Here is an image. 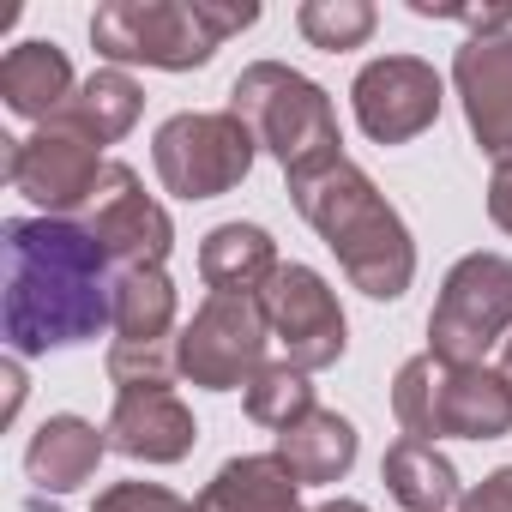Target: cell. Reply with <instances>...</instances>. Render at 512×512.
<instances>
[{
	"label": "cell",
	"mask_w": 512,
	"mask_h": 512,
	"mask_svg": "<svg viewBox=\"0 0 512 512\" xmlns=\"http://www.w3.org/2000/svg\"><path fill=\"white\" fill-rule=\"evenodd\" d=\"M380 476H386V488H392V500L404 506V512H452L464 494H458V470L428 446V440H398V446H386V464H380Z\"/></svg>",
	"instance_id": "20"
},
{
	"label": "cell",
	"mask_w": 512,
	"mask_h": 512,
	"mask_svg": "<svg viewBox=\"0 0 512 512\" xmlns=\"http://www.w3.org/2000/svg\"><path fill=\"white\" fill-rule=\"evenodd\" d=\"M103 169H109L103 145H91L67 121H49L31 139H7V181L25 199H37L49 217H67V211L91 205L97 187H103Z\"/></svg>",
	"instance_id": "9"
},
{
	"label": "cell",
	"mask_w": 512,
	"mask_h": 512,
	"mask_svg": "<svg viewBox=\"0 0 512 512\" xmlns=\"http://www.w3.org/2000/svg\"><path fill=\"white\" fill-rule=\"evenodd\" d=\"M199 13H205V25H211L217 43L235 37V31H247L253 19H260V7H253V0H241V7H211V0H199Z\"/></svg>",
	"instance_id": "29"
},
{
	"label": "cell",
	"mask_w": 512,
	"mask_h": 512,
	"mask_svg": "<svg viewBox=\"0 0 512 512\" xmlns=\"http://www.w3.org/2000/svg\"><path fill=\"white\" fill-rule=\"evenodd\" d=\"M139 109H145V91H139L121 67H97V73L79 85V97H73L55 121H67L73 133H85L91 145H115V139L139 121Z\"/></svg>",
	"instance_id": "21"
},
{
	"label": "cell",
	"mask_w": 512,
	"mask_h": 512,
	"mask_svg": "<svg viewBox=\"0 0 512 512\" xmlns=\"http://www.w3.org/2000/svg\"><path fill=\"white\" fill-rule=\"evenodd\" d=\"M85 229L103 241V253H109L121 272H133V266H163V260H169V241H175L163 205L139 187V175H133L127 163H109V169H103V187H97V199L85 205Z\"/></svg>",
	"instance_id": "12"
},
{
	"label": "cell",
	"mask_w": 512,
	"mask_h": 512,
	"mask_svg": "<svg viewBox=\"0 0 512 512\" xmlns=\"http://www.w3.org/2000/svg\"><path fill=\"white\" fill-rule=\"evenodd\" d=\"M199 272L211 296H260L278 278V247L260 223H217L199 247Z\"/></svg>",
	"instance_id": "15"
},
{
	"label": "cell",
	"mask_w": 512,
	"mask_h": 512,
	"mask_svg": "<svg viewBox=\"0 0 512 512\" xmlns=\"http://www.w3.org/2000/svg\"><path fill=\"white\" fill-rule=\"evenodd\" d=\"M512 332V260L506 253H470V260L452 266L440 302H434V320H428V338L440 362H458V368H476L482 350L506 344Z\"/></svg>",
	"instance_id": "6"
},
{
	"label": "cell",
	"mask_w": 512,
	"mask_h": 512,
	"mask_svg": "<svg viewBox=\"0 0 512 512\" xmlns=\"http://www.w3.org/2000/svg\"><path fill=\"white\" fill-rule=\"evenodd\" d=\"M314 512H368L362 500H326V506H314Z\"/></svg>",
	"instance_id": "32"
},
{
	"label": "cell",
	"mask_w": 512,
	"mask_h": 512,
	"mask_svg": "<svg viewBox=\"0 0 512 512\" xmlns=\"http://www.w3.org/2000/svg\"><path fill=\"white\" fill-rule=\"evenodd\" d=\"M374 7L368 0H308V7L296 13V25H302V37L314 43V49H362L368 37H374Z\"/></svg>",
	"instance_id": "24"
},
{
	"label": "cell",
	"mask_w": 512,
	"mask_h": 512,
	"mask_svg": "<svg viewBox=\"0 0 512 512\" xmlns=\"http://www.w3.org/2000/svg\"><path fill=\"white\" fill-rule=\"evenodd\" d=\"M115 260L73 217L7 223V344L13 356L73 350L115 326Z\"/></svg>",
	"instance_id": "1"
},
{
	"label": "cell",
	"mask_w": 512,
	"mask_h": 512,
	"mask_svg": "<svg viewBox=\"0 0 512 512\" xmlns=\"http://www.w3.org/2000/svg\"><path fill=\"white\" fill-rule=\"evenodd\" d=\"M290 193H296L302 217L326 235V247L338 253L344 278H350L362 296L392 302V296L410 290L416 247H410L398 211L374 193V181H368L350 157H338V163H326V169H314V175H296Z\"/></svg>",
	"instance_id": "2"
},
{
	"label": "cell",
	"mask_w": 512,
	"mask_h": 512,
	"mask_svg": "<svg viewBox=\"0 0 512 512\" xmlns=\"http://www.w3.org/2000/svg\"><path fill=\"white\" fill-rule=\"evenodd\" d=\"M175 284L163 266H133L115 278V344H169Z\"/></svg>",
	"instance_id": "22"
},
{
	"label": "cell",
	"mask_w": 512,
	"mask_h": 512,
	"mask_svg": "<svg viewBox=\"0 0 512 512\" xmlns=\"http://www.w3.org/2000/svg\"><path fill=\"white\" fill-rule=\"evenodd\" d=\"M278 458L290 464L296 482H338L356 464V428L338 410H308L278 434Z\"/></svg>",
	"instance_id": "19"
},
{
	"label": "cell",
	"mask_w": 512,
	"mask_h": 512,
	"mask_svg": "<svg viewBox=\"0 0 512 512\" xmlns=\"http://www.w3.org/2000/svg\"><path fill=\"white\" fill-rule=\"evenodd\" d=\"M91 43L109 61H145L163 73H187L217 55L199 0H103L91 13Z\"/></svg>",
	"instance_id": "5"
},
{
	"label": "cell",
	"mask_w": 512,
	"mask_h": 512,
	"mask_svg": "<svg viewBox=\"0 0 512 512\" xmlns=\"http://www.w3.org/2000/svg\"><path fill=\"white\" fill-rule=\"evenodd\" d=\"M356 121L380 145H404L440 115V73L416 55H380L356 73Z\"/></svg>",
	"instance_id": "11"
},
{
	"label": "cell",
	"mask_w": 512,
	"mask_h": 512,
	"mask_svg": "<svg viewBox=\"0 0 512 512\" xmlns=\"http://www.w3.org/2000/svg\"><path fill=\"white\" fill-rule=\"evenodd\" d=\"M266 338H272V326H266L260 296H211L193 314V326L181 332L175 356H181V374L193 386L229 392L266 368Z\"/></svg>",
	"instance_id": "8"
},
{
	"label": "cell",
	"mask_w": 512,
	"mask_h": 512,
	"mask_svg": "<svg viewBox=\"0 0 512 512\" xmlns=\"http://www.w3.org/2000/svg\"><path fill=\"white\" fill-rule=\"evenodd\" d=\"M470 133L494 163H512V37H470L452 61Z\"/></svg>",
	"instance_id": "13"
},
{
	"label": "cell",
	"mask_w": 512,
	"mask_h": 512,
	"mask_svg": "<svg viewBox=\"0 0 512 512\" xmlns=\"http://www.w3.org/2000/svg\"><path fill=\"white\" fill-rule=\"evenodd\" d=\"M19 398H25V380H19V362H7V416L19 410Z\"/></svg>",
	"instance_id": "31"
},
{
	"label": "cell",
	"mask_w": 512,
	"mask_h": 512,
	"mask_svg": "<svg viewBox=\"0 0 512 512\" xmlns=\"http://www.w3.org/2000/svg\"><path fill=\"white\" fill-rule=\"evenodd\" d=\"M103 446H109V440H103L85 416H49V422L37 428L31 452H25V470H31L37 488H49V494H73L79 482L97 476Z\"/></svg>",
	"instance_id": "18"
},
{
	"label": "cell",
	"mask_w": 512,
	"mask_h": 512,
	"mask_svg": "<svg viewBox=\"0 0 512 512\" xmlns=\"http://www.w3.org/2000/svg\"><path fill=\"white\" fill-rule=\"evenodd\" d=\"M175 374H181L175 344H115L109 350V380L121 392H151V386H169Z\"/></svg>",
	"instance_id": "25"
},
{
	"label": "cell",
	"mask_w": 512,
	"mask_h": 512,
	"mask_svg": "<svg viewBox=\"0 0 512 512\" xmlns=\"http://www.w3.org/2000/svg\"><path fill=\"white\" fill-rule=\"evenodd\" d=\"M500 380H506V386H512V338H506V344H500Z\"/></svg>",
	"instance_id": "33"
},
{
	"label": "cell",
	"mask_w": 512,
	"mask_h": 512,
	"mask_svg": "<svg viewBox=\"0 0 512 512\" xmlns=\"http://www.w3.org/2000/svg\"><path fill=\"white\" fill-rule=\"evenodd\" d=\"M488 217L512 235V163H494V181H488Z\"/></svg>",
	"instance_id": "30"
},
{
	"label": "cell",
	"mask_w": 512,
	"mask_h": 512,
	"mask_svg": "<svg viewBox=\"0 0 512 512\" xmlns=\"http://www.w3.org/2000/svg\"><path fill=\"white\" fill-rule=\"evenodd\" d=\"M296 476L278 452H253V458H229L211 488L199 494V512H302L296 506Z\"/></svg>",
	"instance_id": "17"
},
{
	"label": "cell",
	"mask_w": 512,
	"mask_h": 512,
	"mask_svg": "<svg viewBox=\"0 0 512 512\" xmlns=\"http://www.w3.org/2000/svg\"><path fill=\"white\" fill-rule=\"evenodd\" d=\"M109 446L127 452V458H145V464H175L193 452V410L169 392V386H151V392H121L115 410H109Z\"/></svg>",
	"instance_id": "14"
},
{
	"label": "cell",
	"mask_w": 512,
	"mask_h": 512,
	"mask_svg": "<svg viewBox=\"0 0 512 512\" xmlns=\"http://www.w3.org/2000/svg\"><path fill=\"white\" fill-rule=\"evenodd\" d=\"M458 512H512V464L494 470L488 482H476V488L458 500Z\"/></svg>",
	"instance_id": "28"
},
{
	"label": "cell",
	"mask_w": 512,
	"mask_h": 512,
	"mask_svg": "<svg viewBox=\"0 0 512 512\" xmlns=\"http://www.w3.org/2000/svg\"><path fill=\"white\" fill-rule=\"evenodd\" d=\"M0 97H7L13 115L49 127L79 91H73V67L55 43H19L7 49V61H0Z\"/></svg>",
	"instance_id": "16"
},
{
	"label": "cell",
	"mask_w": 512,
	"mask_h": 512,
	"mask_svg": "<svg viewBox=\"0 0 512 512\" xmlns=\"http://www.w3.org/2000/svg\"><path fill=\"white\" fill-rule=\"evenodd\" d=\"M97 512H199V506L175 500V494L157 488V482H115V488L97 494Z\"/></svg>",
	"instance_id": "26"
},
{
	"label": "cell",
	"mask_w": 512,
	"mask_h": 512,
	"mask_svg": "<svg viewBox=\"0 0 512 512\" xmlns=\"http://www.w3.org/2000/svg\"><path fill=\"white\" fill-rule=\"evenodd\" d=\"M416 19H452V25H470L476 37H506L512 25V7H434V0H410Z\"/></svg>",
	"instance_id": "27"
},
{
	"label": "cell",
	"mask_w": 512,
	"mask_h": 512,
	"mask_svg": "<svg viewBox=\"0 0 512 512\" xmlns=\"http://www.w3.org/2000/svg\"><path fill=\"white\" fill-rule=\"evenodd\" d=\"M260 308H266V326L284 344L290 368L314 374V368H332L344 356V314H338V296L326 290L320 272L278 266V278L260 290Z\"/></svg>",
	"instance_id": "10"
},
{
	"label": "cell",
	"mask_w": 512,
	"mask_h": 512,
	"mask_svg": "<svg viewBox=\"0 0 512 512\" xmlns=\"http://www.w3.org/2000/svg\"><path fill=\"white\" fill-rule=\"evenodd\" d=\"M229 115L247 121V133L260 139L284 175H314L326 163H338V115L326 103V91L278 61H253L235 85H229Z\"/></svg>",
	"instance_id": "3"
},
{
	"label": "cell",
	"mask_w": 512,
	"mask_h": 512,
	"mask_svg": "<svg viewBox=\"0 0 512 512\" xmlns=\"http://www.w3.org/2000/svg\"><path fill=\"white\" fill-rule=\"evenodd\" d=\"M253 139L241 115H175L157 127V175L175 199H217L253 169Z\"/></svg>",
	"instance_id": "7"
},
{
	"label": "cell",
	"mask_w": 512,
	"mask_h": 512,
	"mask_svg": "<svg viewBox=\"0 0 512 512\" xmlns=\"http://www.w3.org/2000/svg\"><path fill=\"white\" fill-rule=\"evenodd\" d=\"M247 416L253 422H266V428H290V422H302L308 410H320L314 404V386H308V374L302 368H290V362H278V368H260L247 386Z\"/></svg>",
	"instance_id": "23"
},
{
	"label": "cell",
	"mask_w": 512,
	"mask_h": 512,
	"mask_svg": "<svg viewBox=\"0 0 512 512\" xmlns=\"http://www.w3.org/2000/svg\"><path fill=\"white\" fill-rule=\"evenodd\" d=\"M392 410L404 422L410 440H494L512 428V386L500 374H488L482 362L476 368H458V362H440V356H416L398 368L392 380Z\"/></svg>",
	"instance_id": "4"
}]
</instances>
